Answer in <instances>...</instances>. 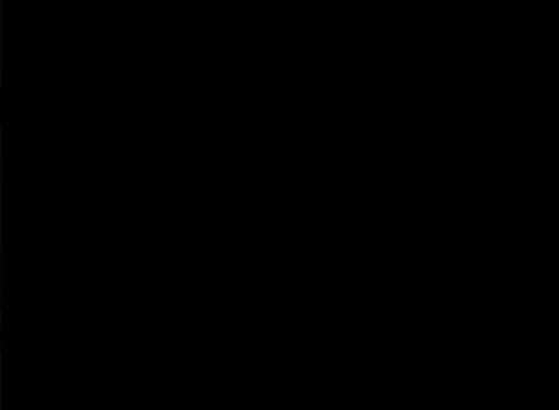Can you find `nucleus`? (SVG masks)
I'll return each instance as SVG.
<instances>
[{"mask_svg":"<svg viewBox=\"0 0 559 410\" xmlns=\"http://www.w3.org/2000/svg\"><path fill=\"white\" fill-rule=\"evenodd\" d=\"M0 266H2V260H0Z\"/></svg>","mask_w":559,"mask_h":410,"instance_id":"nucleus-1","label":"nucleus"}]
</instances>
